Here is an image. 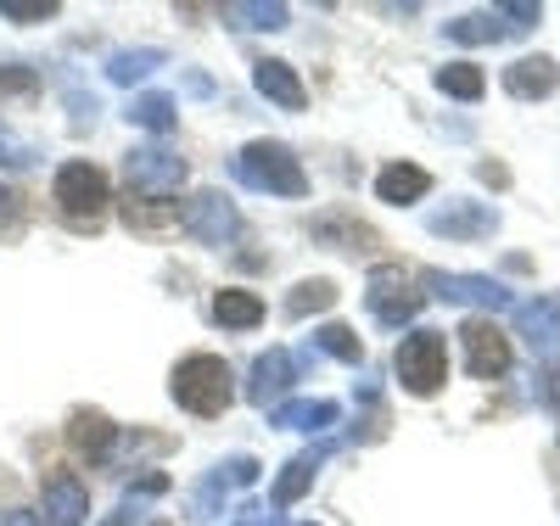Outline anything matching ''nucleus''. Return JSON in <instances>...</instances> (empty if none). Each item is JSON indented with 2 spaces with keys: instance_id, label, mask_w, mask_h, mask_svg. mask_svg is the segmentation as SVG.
Listing matches in <instances>:
<instances>
[{
  "instance_id": "1",
  "label": "nucleus",
  "mask_w": 560,
  "mask_h": 526,
  "mask_svg": "<svg viewBox=\"0 0 560 526\" xmlns=\"http://www.w3.org/2000/svg\"><path fill=\"white\" fill-rule=\"evenodd\" d=\"M168 393L179 409L191 414H224L230 404H236V387H230V364L219 353H191L179 359L174 375H168Z\"/></svg>"
},
{
  "instance_id": "2",
  "label": "nucleus",
  "mask_w": 560,
  "mask_h": 526,
  "mask_svg": "<svg viewBox=\"0 0 560 526\" xmlns=\"http://www.w3.org/2000/svg\"><path fill=\"white\" fill-rule=\"evenodd\" d=\"M236 179L247 190H269V197H308V174L280 140H253L236 152Z\"/></svg>"
},
{
  "instance_id": "3",
  "label": "nucleus",
  "mask_w": 560,
  "mask_h": 526,
  "mask_svg": "<svg viewBox=\"0 0 560 526\" xmlns=\"http://www.w3.org/2000/svg\"><path fill=\"white\" fill-rule=\"evenodd\" d=\"M398 381L415 398H432L448 381V342L438 337V330H409V337L398 342Z\"/></svg>"
},
{
  "instance_id": "4",
  "label": "nucleus",
  "mask_w": 560,
  "mask_h": 526,
  "mask_svg": "<svg viewBox=\"0 0 560 526\" xmlns=\"http://www.w3.org/2000/svg\"><path fill=\"white\" fill-rule=\"evenodd\" d=\"M51 197L62 202V213L73 224H96L113 202V190H107V174L96 163H62L57 168V185H51Z\"/></svg>"
},
{
  "instance_id": "5",
  "label": "nucleus",
  "mask_w": 560,
  "mask_h": 526,
  "mask_svg": "<svg viewBox=\"0 0 560 526\" xmlns=\"http://www.w3.org/2000/svg\"><path fill=\"white\" fill-rule=\"evenodd\" d=\"M364 303H370V314H376V325L404 330L420 314V303H427V297L415 292L409 274L398 264H376V269H370V280H364Z\"/></svg>"
},
{
  "instance_id": "6",
  "label": "nucleus",
  "mask_w": 560,
  "mask_h": 526,
  "mask_svg": "<svg viewBox=\"0 0 560 526\" xmlns=\"http://www.w3.org/2000/svg\"><path fill=\"white\" fill-rule=\"evenodd\" d=\"M258 459L253 454H236V459H224V465H213L202 482L185 493V521H213V515H224V499H230V488H253L258 482Z\"/></svg>"
},
{
  "instance_id": "7",
  "label": "nucleus",
  "mask_w": 560,
  "mask_h": 526,
  "mask_svg": "<svg viewBox=\"0 0 560 526\" xmlns=\"http://www.w3.org/2000/svg\"><path fill=\"white\" fill-rule=\"evenodd\" d=\"M432 285V297L443 303H465V308H488V314H510L516 297H510V285L493 280V274H448V269H427L420 274Z\"/></svg>"
},
{
  "instance_id": "8",
  "label": "nucleus",
  "mask_w": 560,
  "mask_h": 526,
  "mask_svg": "<svg viewBox=\"0 0 560 526\" xmlns=\"http://www.w3.org/2000/svg\"><path fill=\"white\" fill-rule=\"evenodd\" d=\"M179 224L202 247H224V242H236V235H242V213H236V202H230L224 190H197V197L185 202Z\"/></svg>"
},
{
  "instance_id": "9",
  "label": "nucleus",
  "mask_w": 560,
  "mask_h": 526,
  "mask_svg": "<svg viewBox=\"0 0 560 526\" xmlns=\"http://www.w3.org/2000/svg\"><path fill=\"white\" fill-rule=\"evenodd\" d=\"M124 179L135 197H168V190L185 185V157L163 152V147H147V152H129L124 157Z\"/></svg>"
},
{
  "instance_id": "10",
  "label": "nucleus",
  "mask_w": 560,
  "mask_h": 526,
  "mask_svg": "<svg viewBox=\"0 0 560 526\" xmlns=\"http://www.w3.org/2000/svg\"><path fill=\"white\" fill-rule=\"evenodd\" d=\"M459 342H465V370H471L477 381H493V375L510 370V337L493 319H465Z\"/></svg>"
},
{
  "instance_id": "11",
  "label": "nucleus",
  "mask_w": 560,
  "mask_h": 526,
  "mask_svg": "<svg viewBox=\"0 0 560 526\" xmlns=\"http://www.w3.org/2000/svg\"><path fill=\"white\" fill-rule=\"evenodd\" d=\"M516 330L527 337V348L538 353V364L560 370V297H533L516 308Z\"/></svg>"
},
{
  "instance_id": "12",
  "label": "nucleus",
  "mask_w": 560,
  "mask_h": 526,
  "mask_svg": "<svg viewBox=\"0 0 560 526\" xmlns=\"http://www.w3.org/2000/svg\"><path fill=\"white\" fill-rule=\"evenodd\" d=\"M292 381H298V359L287 348H269L253 359V381H247V398L258 409H280V398L292 393Z\"/></svg>"
},
{
  "instance_id": "13",
  "label": "nucleus",
  "mask_w": 560,
  "mask_h": 526,
  "mask_svg": "<svg viewBox=\"0 0 560 526\" xmlns=\"http://www.w3.org/2000/svg\"><path fill=\"white\" fill-rule=\"evenodd\" d=\"M427 230L448 235V242H482V235L499 230V208H488V202H448V208H438L427 219Z\"/></svg>"
},
{
  "instance_id": "14",
  "label": "nucleus",
  "mask_w": 560,
  "mask_h": 526,
  "mask_svg": "<svg viewBox=\"0 0 560 526\" xmlns=\"http://www.w3.org/2000/svg\"><path fill=\"white\" fill-rule=\"evenodd\" d=\"M337 448H342L337 437H325L319 448H303L298 459H287V470L275 476V493H269V504H275V510H287V504H298V499H303V493L314 488V476H319V465L331 459Z\"/></svg>"
},
{
  "instance_id": "15",
  "label": "nucleus",
  "mask_w": 560,
  "mask_h": 526,
  "mask_svg": "<svg viewBox=\"0 0 560 526\" xmlns=\"http://www.w3.org/2000/svg\"><path fill=\"white\" fill-rule=\"evenodd\" d=\"M253 90L264 95V102H275L280 113H303L308 107V90H303V79H298L292 62H275V57L253 62Z\"/></svg>"
},
{
  "instance_id": "16",
  "label": "nucleus",
  "mask_w": 560,
  "mask_h": 526,
  "mask_svg": "<svg viewBox=\"0 0 560 526\" xmlns=\"http://www.w3.org/2000/svg\"><path fill=\"white\" fill-rule=\"evenodd\" d=\"M90 515V488L79 482L73 470L45 476V526H84Z\"/></svg>"
},
{
  "instance_id": "17",
  "label": "nucleus",
  "mask_w": 560,
  "mask_h": 526,
  "mask_svg": "<svg viewBox=\"0 0 560 526\" xmlns=\"http://www.w3.org/2000/svg\"><path fill=\"white\" fill-rule=\"evenodd\" d=\"M555 84H560V68L549 57H516L504 68V90L516 102H544V95H555Z\"/></svg>"
},
{
  "instance_id": "18",
  "label": "nucleus",
  "mask_w": 560,
  "mask_h": 526,
  "mask_svg": "<svg viewBox=\"0 0 560 526\" xmlns=\"http://www.w3.org/2000/svg\"><path fill=\"white\" fill-rule=\"evenodd\" d=\"M337 414H342V409H337L331 398H298V404L269 409V425H280V432H331Z\"/></svg>"
},
{
  "instance_id": "19",
  "label": "nucleus",
  "mask_w": 560,
  "mask_h": 526,
  "mask_svg": "<svg viewBox=\"0 0 560 526\" xmlns=\"http://www.w3.org/2000/svg\"><path fill=\"white\" fill-rule=\"evenodd\" d=\"M113 437H118V425H113L102 409H73V420H68V443H73L79 454L107 459V454H113Z\"/></svg>"
},
{
  "instance_id": "20",
  "label": "nucleus",
  "mask_w": 560,
  "mask_h": 526,
  "mask_svg": "<svg viewBox=\"0 0 560 526\" xmlns=\"http://www.w3.org/2000/svg\"><path fill=\"white\" fill-rule=\"evenodd\" d=\"M427 190H432V174H427V168H415V163H393V168H382V174H376V197H382V202H393V208L420 202Z\"/></svg>"
},
{
  "instance_id": "21",
  "label": "nucleus",
  "mask_w": 560,
  "mask_h": 526,
  "mask_svg": "<svg viewBox=\"0 0 560 526\" xmlns=\"http://www.w3.org/2000/svg\"><path fill=\"white\" fill-rule=\"evenodd\" d=\"M158 68H168V51H158V45H135V51H113L107 57V79L113 84H140V79H152Z\"/></svg>"
},
{
  "instance_id": "22",
  "label": "nucleus",
  "mask_w": 560,
  "mask_h": 526,
  "mask_svg": "<svg viewBox=\"0 0 560 526\" xmlns=\"http://www.w3.org/2000/svg\"><path fill=\"white\" fill-rule=\"evenodd\" d=\"M224 23H230V28H247V34H253V28H269V34H275V28L292 23V12L280 7V0H230Z\"/></svg>"
},
{
  "instance_id": "23",
  "label": "nucleus",
  "mask_w": 560,
  "mask_h": 526,
  "mask_svg": "<svg viewBox=\"0 0 560 526\" xmlns=\"http://www.w3.org/2000/svg\"><path fill=\"white\" fill-rule=\"evenodd\" d=\"M213 319L224 330H253V325H264V303L253 292H242V285H224V292L213 297Z\"/></svg>"
},
{
  "instance_id": "24",
  "label": "nucleus",
  "mask_w": 560,
  "mask_h": 526,
  "mask_svg": "<svg viewBox=\"0 0 560 526\" xmlns=\"http://www.w3.org/2000/svg\"><path fill=\"white\" fill-rule=\"evenodd\" d=\"M438 90L454 95V102H482L488 79H482L477 62H448V68H438Z\"/></svg>"
},
{
  "instance_id": "25",
  "label": "nucleus",
  "mask_w": 560,
  "mask_h": 526,
  "mask_svg": "<svg viewBox=\"0 0 560 526\" xmlns=\"http://www.w3.org/2000/svg\"><path fill=\"white\" fill-rule=\"evenodd\" d=\"M443 34H448L454 45H493V39H504V23H499L493 12H465V17L443 23Z\"/></svg>"
},
{
  "instance_id": "26",
  "label": "nucleus",
  "mask_w": 560,
  "mask_h": 526,
  "mask_svg": "<svg viewBox=\"0 0 560 526\" xmlns=\"http://www.w3.org/2000/svg\"><path fill=\"white\" fill-rule=\"evenodd\" d=\"M174 219H179V208L163 202V197H129L124 202V224L129 230H168Z\"/></svg>"
},
{
  "instance_id": "27",
  "label": "nucleus",
  "mask_w": 560,
  "mask_h": 526,
  "mask_svg": "<svg viewBox=\"0 0 560 526\" xmlns=\"http://www.w3.org/2000/svg\"><path fill=\"white\" fill-rule=\"evenodd\" d=\"M129 124H140V129H152V135H168L174 129V95H135L129 102Z\"/></svg>"
},
{
  "instance_id": "28",
  "label": "nucleus",
  "mask_w": 560,
  "mask_h": 526,
  "mask_svg": "<svg viewBox=\"0 0 560 526\" xmlns=\"http://www.w3.org/2000/svg\"><path fill=\"white\" fill-rule=\"evenodd\" d=\"M331 303H337V285H331V280H303V285H292V297H287V319L325 314Z\"/></svg>"
},
{
  "instance_id": "29",
  "label": "nucleus",
  "mask_w": 560,
  "mask_h": 526,
  "mask_svg": "<svg viewBox=\"0 0 560 526\" xmlns=\"http://www.w3.org/2000/svg\"><path fill=\"white\" fill-rule=\"evenodd\" d=\"M314 348L331 353V359H342V364H359V359H364V342L353 337L348 325H319V330H314Z\"/></svg>"
},
{
  "instance_id": "30",
  "label": "nucleus",
  "mask_w": 560,
  "mask_h": 526,
  "mask_svg": "<svg viewBox=\"0 0 560 526\" xmlns=\"http://www.w3.org/2000/svg\"><path fill=\"white\" fill-rule=\"evenodd\" d=\"M0 17L7 23H45V17H57V0H0Z\"/></svg>"
},
{
  "instance_id": "31",
  "label": "nucleus",
  "mask_w": 560,
  "mask_h": 526,
  "mask_svg": "<svg viewBox=\"0 0 560 526\" xmlns=\"http://www.w3.org/2000/svg\"><path fill=\"white\" fill-rule=\"evenodd\" d=\"M493 17L504 23V34H527L544 17V7H533V0H510V7H493Z\"/></svg>"
},
{
  "instance_id": "32",
  "label": "nucleus",
  "mask_w": 560,
  "mask_h": 526,
  "mask_svg": "<svg viewBox=\"0 0 560 526\" xmlns=\"http://www.w3.org/2000/svg\"><path fill=\"white\" fill-rule=\"evenodd\" d=\"M163 493H168V476L147 470V476H135V482L124 488V504H147V499H163Z\"/></svg>"
},
{
  "instance_id": "33",
  "label": "nucleus",
  "mask_w": 560,
  "mask_h": 526,
  "mask_svg": "<svg viewBox=\"0 0 560 526\" xmlns=\"http://www.w3.org/2000/svg\"><path fill=\"white\" fill-rule=\"evenodd\" d=\"M0 163L28 168V163H34V147H23V140H12V135H0Z\"/></svg>"
},
{
  "instance_id": "34",
  "label": "nucleus",
  "mask_w": 560,
  "mask_h": 526,
  "mask_svg": "<svg viewBox=\"0 0 560 526\" xmlns=\"http://www.w3.org/2000/svg\"><path fill=\"white\" fill-rule=\"evenodd\" d=\"M12 224H18V197L0 185V230H12Z\"/></svg>"
},
{
  "instance_id": "35",
  "label": "nucleus",
  "mask_w": 560,
  "mask_h": 526,
  "mask_svg": "<svg viewBox=\"0 0 560 526\" xmlns=\"http://www.w3.org/2000/svg\"><path fill=\"white\" fill-rule=\"evenodd\" d=\"M0 90H34V73L12 68V73H0Z\"/></svg>"
},
{
  "instance_id": "36",
  "label": "nucleus",
  "mask_w": 560,
  "mask_h": 526,
  "mask_svg": "<svg viewBox=\"0 0 560 526\" xmlns=\"http://www.w3.org/2000/svg\"><path fill=\"white\" fill-rule=\"evenodd\" d=\"M544 404H549L555 420H560V370H549V381H544Z\"/></svg>"
},
{
  "instance_id": "37",
  "label": "nucleus",
  "mask_w": 560,
  "mask_h": 526,
  "mask_svg": "<svg viewBox=\"0 0 560 526\" xmlns=\"http://www.w3.org/2000/svg\"><path fill=\"white\" fill-rule=\"evenodd\" d=\"M0 526H45V521H39L34 510H12V515H7V521H0Z\"/></svg>"
},
{
  "instance_id": "38",
  "label": "nucleus",
  "mask_w": 560,
  "mask_h": 526,
  "mask_svg": "<svg viewBox=\"0 0 560 526\" xmlns=\"http://www.w3.org/2000/svg\"><path fill=\"white\" fill-rule=\"evenodd\" d=\"M102 526H135V504H118V510H113Z\"/></svg>"
},
{
  "instance_id": "39",
  "label": "nucleus",
  "mask_w": 560,
  "mask_h": 526,
  "mask_svg": "<svg viewBox=\"0 0 560 526\" xmlns=\"http://www.w3.org/2000/svg\"><path fill=\"white\" fill-rule=\"evenodd\" d=\"M185 84H191V95H213V79H208V73H191Z\"/></svg>"
},
{
  "instance_id": "40",
  "label": "nucleus",
  "mask_w": 560,
  "mask_h": 526,
  "mask_svg": "<svg viewBox=\"0 0 560 526\" xmlns=\"http://www.w3.org/2000/svg\"><path fill=\"white\" fill-rule=\"evenodd\" d=\"M477 174H482V179H488V185H504V179H510V174H504V168H499V163H482V168H477Z\"/></svg>"
},
{
  "instance_id": "41",
  "label": "nucleus",
  "mask_w": 560,
  "mask_h": 526,
  "mask_svg": "<svg viewBox=\"0 0 560 526\" xmlns=\"http://www.w3.org/2000/svg\"><path fill=\"white\" fill-rule=\"evenodd\" d=\"M147 526H168V521H147Z\"/></svg>"
},
{
  "instance_id": "42",
  "label": "nucleus",
  "mask_w": 560,
  "mask_h": 526,
  "mask_svg": "<svg viewBox=\"0 0 560 526\" xmlns=\"http://www.w3.org/2000/svg\"><path fill=\"white\" fill-rule=\"evenodd\" d=\"M308 526H314V521H308Z\"/></svg>"
}]
</instances>
